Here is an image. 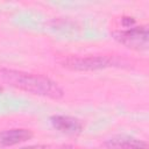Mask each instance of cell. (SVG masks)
I'll return each instance as SVG.
<instances>
[{
  "label": "cell",
  "mask_w": 149,
  "mask_h": 149,
  "mask_svg": "<svg viewBox=\"0 0 149 149\" xmlns=\"http://www.w3.org/2000/svg\"><path fill=\"white\" fill-rule=\"evenodd\" d=\"M63 66L72 69V70H79V71H86V70H97V69H104L112 64V61L108 57L104 56H87V57H69L63 61Z\"/></svg>",
  "instance_id": "3"
},
{
  "label": "cell",
  "mask_w": 149,
  "mask_h": 149,
  "mask_svg": "<svg viewBox=\"0 0 149 149\" xmlns=\"http://www.w3.org/2000/svg\"><path fill=\"white\" fill-rule=\"evenodd\" d=\"M51 123L52 126L59 130L61 133L68 134V135H77L81 132L83 129V125L81 122L73 118V116H69V115H54L51 116Z\"/></svg>",
  "instance_id": "4"
},
{
  "label": "cell",
  "mask_w": 149,
  "mask_h": 149,
  "mask_svg": "<svg viewBox=\"0 0 149 149\" xmlns=\"http://www.w3.org/2000/svg\"><path fill=\"white\" fill-rule=\"evenodd\" d=\"M0 92H1V87H0Z\"/></svg>",
  "instance_id": "8"
},
{
  "label": "cell",
  "mask_w": 149,
  "mask_h": 149,
  "mask_svg": "<svg viewBox=\"0 0 149 149\" xmlns=\"http://www.w3.org/2000/svg\"><path fill=\"white\" fill-rule=\"evenodd\" d=\"M105 147L107 149H148V144L129 136H115L109 139Z\"/></svg>",
  "instance_id": "6"
},
{
  "label": "cell",
  "mask_w": 149,
  "mask_h": 149,
  "mask_svg": "<svg viewBox=\"0 0 149 149\" xmlns=\"http://www.w3.org/2000/svg\"><path fill=\"white\" fill-rule=\"evenodd\" d=\"M0 76L9 85L27 92L51 99H59L63 97V90L57 83L48 77L12 69H1Z\"/></svg>",
  "instance_id": "1"
},
{
  "label": "cell",
  "mask_w": 149,
  "mask_h": 149,
  "mask_svg": "<svg viewBox=\"0 0 149 149\" xmlns=\"http://www.w3.org/2000/svg\"><path fill=\"white\" fill-rule=\"evenodd\" d=\"M20 149H48L47 146L44 144H34V146H28V147H22Z\"/></svg>",
  "instance_id": "7"
},
{
  "label": "cell",
  "mask_w": 149,
  "mask_h": 149,
  "mask_svg": "<svg viewBox=\"0 0 149 149\" xmlns=\"http://www.w3.org/2000/svg\"><path fill=\"white\" fill-rule=\"evenodd\" d=\"M33 137V133L26 128H13L0 133V146L10 147Z\"/></svg>",
  "instance_id": "5"
},
{
  "label": "cell",
  "mask_w": 149,
  "mask_h": 149,
  "mask_svg": "<svg viewBox=\"0 0 149 149\" xmlns=\"http://www.w3.org/2000/svg\"><path fill=\"white\" fill-rule=\"evenodd\" d=\"M113 36L121 44L134 50H146L148 48L149 33L146 26L130 27L125 30H118L113 33Z\"/></svg>",
  "instance_id": "2"
}]
</instances>
